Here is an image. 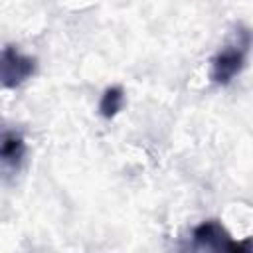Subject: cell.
<instances>
[{"mask_svg":"<svg viewBox=\"0 0 253 253\" xmlns=\"http://www.w3.org/2000/svg\"><path fill=\"white\" fill-rule=\"evenodd\" d=\"M247 51H249V32L241 34V42L237 40V43H229L225 47H221L213 59H211V71L210 77L213 83L217 85H227L231 83L245 67V59H247Z\"/></svg>","mask_w":253,"mask_h":253,"instance_id":"obj_1","label":"cell"},{"mask_svg":"<svg viewBox=\"0 0 253 253\" xmlns=\"http://www.w3.org/2000/svg\"><path fill=\"white\" fill-rule=\"evenodd\" d=\"M36 73V59L24 55L14 45L0 49V87L16 89Z\"/></svg>","mask_w":253,"mask_h":253,"instance_id":"obj_2","label":"cell"},{"mask_svg":"<svg viewBox=\"0 0 253 253\" xmlns=\"http://www.w3.org/2000/svg\"><path fill=\"white\" fill-rule=\"evenodd\" d=\"M192 237H194V241L198 245L208 247V249H231V251L247 249V245H241V243L231 241V237L225 231V227L219 221H215V219L202 221L198 227H194Z\"/></svg>","mask_w":253,"mask_h":253,"instance_id":"obj_3","label":"cell"},{"mask_svg":"<svg viewBox=\"0 0 253 253\" xmlns=\"http://www.w3.org/2000/svg\"><path fill=\"white\" fill-rule=\"evenodd\" d=\"M24 154H26V142H24L22 134L8 130L0 136V164L18 168Z\"/></svg>","mask_w":253,"mask_h":253,"instance_id":"obj_4","label":"cell"},{"mask_svg":"<svg viewBox=\"0 0 253 253\" xmlns=\"http://www.w3.org/2000/svg\"><path fill=\"white\" fill-rule=\"evenodd\" d=\"M123 103H125V91H123V87H119V85L107 87L103 91V95H101V101H99V113H101V117L113 119L123 109Z\"/></svg>","mask_w":253,"mask_h":253,"instance_id":"obj_5","label":"cell"}]
</instances>
